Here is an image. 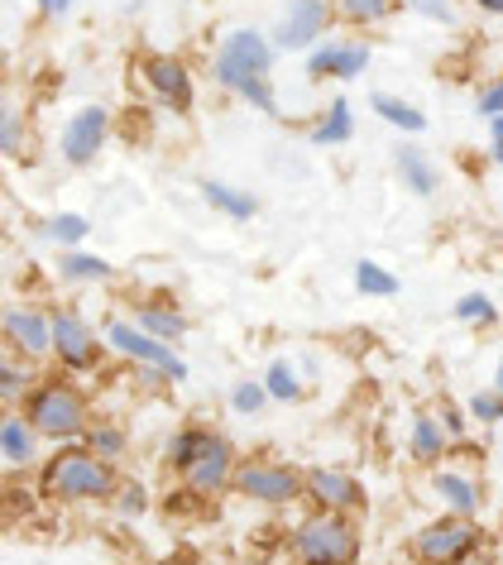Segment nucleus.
I'll return each instance as SVG.
<instances>
[{
	"mask_svg": "<svg viewBox=\"0 0 503 565\" xmlns=\"http://www.w3.org/2000/svg\"><path fill=\"white\" fill-rule=\"evenodd\" d=\"M0 153H6V159H20L24 153V116L10 102L0 110Z\"/></svg>",
	"mask_w": 503,
	"mask_h": 565,
	"instance_id": "obj_36",
	"label": "nucleus"
},
{
	"mask_svg": "<svg viewBox=\"0 0 503 565\" xmlns=\"http://www.w3.org/2000/svg\"><path fill=\"white\" fill-rule=\"evenodd\" d=\"M370 110L379 116L384 125H394V130H403V135H422L427 130V116L417 110L413 102H398V96H388V92H374L370 96Z\"/></svg>",
	"mask_w": 503,
	"mask_h": 565,
	"instance_id": "obj_25",
	"label": "nucleus"
},
{
	"mask_svg": "<svg viewBox=\"0 0 503 565\" xmlns=\"http://www.w3.org/2000/svg\"><path fill=\"white\" fill-rule=\"evenodd\" d=\"M408 10H413V15H422V20H431V24H446V30L460 20L451 0H408Z\"/></svg>",
	"mask_w": 503,
	"mask_h": 565,
	"instance_id": "obj_37",
	"label": "nucleus"
},
{
	"mask_svg": "<svg viewBox=\"0 0 503 565\" xmlns=\"http://www.w3.org/2000/svg\"><path fill=\"white\" fill-rule=\"evenodd\" d=\"M437 417H441V427H446V436H451V441H465V431H470V413H460V407L441 403V407H437Z\"/></svg>",
	"mask_w": 503,
	"mask_h": 565,
	"instance_id": "obj_38",
	"label": "nucleus"
},
{
	"mask_svg": "<svg viewBox=\"0 0 503 565\" xmlns=\"http://www.w3.org/2000/svg\"><path fill=\"white\" fill-rule=\"evenodd\" d=\"M139 77H145V87L159 96L168 110H178V116H188L192 102H197L192 67L178 58V53H145V58H139Z\"/></svg>",
	"mask_w": 503,
	"mask_h": 565,
	"instance_id": "obj_10",
	"label": "nucleus"
},
{
	"mask_svg": "<svg viewBox=\"0 0 503 565\" xmlns=\"http://www.w3.org/2000/svg\"><path fill=\"white\" fill-rule=\"evenodd\" d=\"M494 388L503 393V360H499V370H494Z\"/></svg>",
	"mask_w": 503,
	"mask_h": 565,
	"instance_id": "obj_43",
	"label": "nucleus"
},
{
	"mask_svg": "<svg viewBox=\"0 0 503 565\" xmlns=\"http://www.w3.org/2000/svg\"><path fill=\"white\" fill-rule=\"evenodd\" d=\"M307 499L327 513H360L365 508V484L351 470H335V465H317L307 470Z\"/></svg>",
	"mask_w": 503,
	"mask_h": 565,
	"instance_id": "obj_14",
	"label": "nucleus"
},
{
	"mask_svg": "<svg viewBox=\"0 0 503 565\" xmlns=\"http://www.w3.org/2000/svg\"><path fill=\"white\" fill-rule=\"evenodd\" d=\"M82 446L96 450V456H101V460L116 465V460L130 456V431H125L120 422H92L87 436H82Z\"/></svg>",
	"mask_w": 503,
	"mask_h": 565,
	"instance_id": "obj_27",
	"label": "nucleus"
},
{
	"mask_svg": "<svg viewBox=\"0 0 503 565\" xmlns=\"http://www.w3.org/2000/svg\"><path fill=\"white\" fill-rule=\"evenodd\" d=\"M355 292L360 298H398V274L384 268L379 259H360L355 264Z\"/></svg>",
	"mask_w": 503,
	"mask_h": 565,
	"instance_id": "obj_28",
	"label": "nucleus"
},
{
	"mask_svg": "<svg viewBox=\"0 0 503 565\" xmlns=\"http://www.w3.org/2000/svg\"><path fill=\"white\" fill-rule=\"evenodd\" d=\"M264 403H274L269 388H264V379H240V384H231V413L255 417Z\"/></svg>",
	"mask_w": 503,
	"mask_h": 565,
	"instance_id": "obj_33",
	"label": "nucleus"
},
{
	"mask_svg": "<svg viewBox=\"0 0 503 565\" xmlns=\"http://www.w3.org/2000/svg\"><path fill=\"white\" fill-rule=\"evenodd\" d=\"M39 441H44V436L34 431V422L24 413L0 417V460H6V470H30L39 460Z\"/></svg>",
	"mask_w": 503,
	"mask_h": 565,
	"instance_id": "obj_16",
	"label": "nucleus"
},
{
	"mask_svg": "<svg viewBox=\"0 0 503 565\" xmlns=\"http://www.w3.org/2000/svg\"><path fill=\"white\" fill-rule=\"evenodd\" d=\"M34 6H39V15L44 20H67L73 15V0H34Z\"/></svg>",
	"mask_w": 503,
	"mask_h": 565,
	"instance_id": "obj_40",
	"label": "nucleus"
},
{
	"mask_svg": "<svg viewBox=\"0 0 503 565\" xmlns=\"http://www.w3.org/2000/svg\"><path fill=\"white\" fill-rule=\"evenodd\" d=\"M431 493H437V499L460 518H474L484 508L480 479L465 475V470H431Z\"/></svg>",
	"mask_w": 503,
	"mask_h": 565,
	"instance_id": "obj_17",
	"label": "nucleus"
},
{
	"mask_svg": "<svg viewBox=\"0 0 503 565\" xmlns=\"http://www.w3.org/2000/svg\"><path fill=\"white\" fill-rule=\"evenodd\" d=\"M206 441H212V427H197V422H188V427H178L163 441V465L173 475H188L192 465H197V456L206 450Z\"/></svg>",
	"mask_w": 503,
	"mask_h": 565,
	"instance_id": "obj_19",
	"label": "nucleus"
},
{
	"mask_svg": "<svg viewBox=\"0 0 503 565\" xmlns=\"http://www.w3.org/2000/svg\"><path fill=\"white\" fill-rule=\"evenodd\" d=\"M110 274H116V264L101 259V254H92V249H63V259H58L63 282H106Z\"/></svg>",
	"mask_w": 503,
	"mask_h": 565,
	"instance_id": "obj_26",
	"label": "nucleus"
},
{
	"mask_svg": "<svg viewBox=\"0 0 503 565\" xmlns=\"http://www.w3.org/2000/svg\"><path fill=\"white\" fill-rule=\"evenodd\" d=\"M202 196H206V206H216L226 221H255V211H259V202L245 188H235V182H221V178H206L202 182Z\"/></svg>",
	"mask_w": 503,
	"mask_h": 565,
	"instance_id": "obj_23",
	"label": "nucleus"
},
{
	"mask_svg": "<svg viewBox=\"0 0 503 565\" xmlns=\"http://www.w3.org/2000/svg\"><path fill=\"white\" fill-rule=\"evenodd\" d=\"M335 6L331 0H283L274 20V49L278 53H312L321 44V34L331 30Z\"/></svg>",
	"mask_w": 503,
	"mask_h": 565,
	"instance_id": "obj_8",
	"label": "nucleus"
},
{
	"mask_svg": "<svg viewBox=\"0 0 503 565\" xmlns=\"http://www.w3.org/2000/svg\"><path fill=\"white\" fill-rule=\"evenodd\" d=\"M106 345L116 350L120 360L130 364H149V370H163L173 384H188V360L178 355V345L149 335L139 321H106Z\"/></svg>",
	"mask_w": 503,
	"mask_h": 565,
	"instance_id": "obj_6",
	"label": "nucleus"
},
{
	"mask_svg": "<svg viewBox=\"0 0 503 565\" xmlns=\"http://www.w3.org/2000/svg\"><path fill=\"white\" fill-rule=\"evenodd\" d=\"M110 508H116L120 518H145L149 513V489L139 484V479H120L116 499H110Z\"/></svg>",
	"mask_w": 503,
	"mask_h": 565,
	"instance_id": "obj_35",
	"label": "nucleus"
},
{
	"mask_svg": "<svg viewBox=\"0 0 503 565\" xmlns=\"http://www.w3.org/2000/svg\"><path fill=\"white\" fill-rule=\"evenodd\" d=\"M370 44L365 39H321L307 53V77L312 82H355L370 67Z\"/></svg>",
	"mask_w": 503,
	"mask_h": 565,
	"instance_id": "obj_13",
	"label": "nucleus"
},
{
	"mask_svg": "<svg viewBox=\"0 0 503 565\" xmlns=\"http://www.w3.org/2000/svg\"><path fill=\"white\" fill-rule=\"evenodd\" d=\"M264 388H269L274 403H298L302 398V374L292 370V360H269V370H264Z\"/></svg>",
	"mask_w": 503,
	"mask_h": 565,
	"instance_id": "obj_30",
	"label": "nucleus"
},
{
	"mask_svg": "<svg viewBox=\"0 0 503 565\" xmlns=\"http://www.w3.org/2000/svg\"><path fill=\"white\" fill-rule=\"evenodd\" d=\"M235 470H240V450H235L231 436L212 431V441H206L197 465L183 475V484L197 493V499H221L226 489H235Z\"/></svg>",
	"mask_w": 503,
	"mask_h": 565,
	"instance_id": "obj_12",
	"label": "nucleus"
},
{
	"mask_svg": "<svg viewBox=\"0 0 503 565\" xmlns=\"http://www.w3.org/2000/svg\"><path fill=\"white\" fill-rule=\"evenodd\" d=\"M470 551H480V527L460 513L437 518V522H427V527L413 532V561L417 565H456V561H465Z\"/></svg>",
	"mask_w": 503,
	"mask_h": 565,
	"instance_id": "obj_7",
	"label": "nucleus"
},
{
	"mask_svg": "<svg viewBox=\"0 0 503 565\" xmlns=\"http://www.w3.org/2000/svg\"><path fill=\"white\" fill-rule=\"evenodd\" d=\"M351 135H355V110L345 96H335V102L327 106V116H321L312 130H307V139H312L317 149H331V145H351Z\"/></svg>",
	"mask_w": 503,
	"mask_h": 565,
	"instance_id": "obj_22",
	"label": "nucleus"
},
{
	"mask_svg": "<svg viewBox=\"0 0 503 565\" xmlns=\"http://www.w3.org/2000/svg\"><path fill=\"white\" fill-rule=\"evenodd\" d=\"M30 388H34V374L24 370V364H15V360H6L0 364V403H24L30 398Z\"/></svg>",
	"mask_w": 503,
	"mask_h": 565,
	"instance_id": "obj_32",
	"label": "nucleus"
},
{
	"mask_svg": "<svg viewBox=\"0 0 503 565\" xmlns=\"http://www.w3.org/2000/svg\"><path fill=\"white\" fill-rule=\"evenodd\" d=\"M394 168H398V182H403V188H408L413 196H437V163H431L417 145H398Z\"/></svg>",
	"mask_w": 503,
	"mask_h": 565,
	"instance_id": "obj_20",
	"label": "nucleus"
},
{
	"mask_svg": "<svg viewBox=\"0 0 503 565\" xmlns=\"http://www.w3.org/2000/svg\"><path fill=\"white\" fill-rule=\"evenodd\" d=\"M470 422H480V427H494V422H503V393L489 384V388H474L470 403H465Z\"/></svg>",
	"mask_w": 503,
	"mask_h": 565,
	"instance_id": "obj_34",
	"label": "nucleus"
},
{
	"mask_svg": "<svg viewBox=\"0 0 503 565\" xmlns=\"http://www.w3.org/2000/svg\"><path fill=\"white\" fill-rule=\"evenodd\" d=\"M20 413L34 422V431L53 446H67V441H82L92 427V407H87V393L67 379H39L30 388V398L20 403Z\"/></svg>",
	"mask_w": 503,
	"mask_h": 565,
	"instance_id": "obj_3",
	"label": "nucleus"
},
{
	"mask_svg": "<svg viewBox=\"0 0 503 565\" xmlns=\"http://www.w3.org/2000/svg\"><path fill=\"white\" fill-rule=\"evenodd\" d=\"M101 341L106 335L92 331V321L73 312V307H58L53 312V360L63 364L67 374H87L101 364Z\"/></svg>",
	"mask_w": 503,
	"mask_h": 565,
	"instance_id": "obj_9",
	"label": "nucleus"
},
{
	"mask_svg": "<svg viewBox=\"0 0 503 565\" xmlns=\"http://www.w3.org/2000/svg\"><path fill=\"white\" fill-rule=\"evenodd\" d=\"M288 551L298 565H360L365 536H360L351 513H327V508H317L312 518H302L298 527H292Z\"/></svg>",
	"mask_w": 503,
	"mask_h": 565,
	"instance_id": "obj_4",
	"label": "nucleus"
},
{
	"mask_svg": "<svg viewBox=\"0 0 503 565\" xmlns=\"http://www.w3.org/2000/svg\"><path fill=\"white\" fill-rule=\"evenodd\" d=\"M274 34L264 30H231L226 39L216 44V58H212V77L216 87L235 92L245 106H255L259 116H278V96H274Z\"/></svg>",
	"mask_w": 503,
	"mask_h": 565,
	"instance_id": "obj_1",
	"label": "nucleus"
},
{
	"mask_svg": "<svg viewBox=\"0 0 503 565\" xmlns=\"http://www.w3.org/2000/svg\"><path fill=\"white\" fill-rule=\"evenodd\" d=\"M474 110H480V116H489V120L503 116V82H489V87L474 96Z\"/></svg>",
	"mask_w": 503,
	"mask_h": 565,
	"instance_id": "obj_39",
	"label": "nucleus"
},
{
	"mask_svg": "<svg viewBox=\"0 0 503 565\" xmlns=\"http://www.w3.org/2000/svg\"><path fill=\"white\" fill-rule=\"evenodd\" d=\"M110 139V110L106 106H77L63 125V139H58V153L67 168H92V159L106 149Z\"/></svg>",
	"mask_w": 503,
	"mask_h": 565,
	"instance_id": "obj_11",
	"label": "nucleus"
},
{
	"mask_svg": "<svg viewBox=\"0 0 503 565\" xmlns=\"http://www.w3.org/2000/svg\"><path fill=\"white\" fill-rule=\"evenodd\" d=\"M456 565H494V556H489V551H470V556L456 561Z\"/></svg>",
	"mask_w": 503,
	"mask_h": 565,
	"instance_id": "obj_41",
	"label": "nucleus"
},
{
	"mask_svg": "<svg viewBox=\"0 0 503 565\" xmlns=\"http://www.w3.org/2000/svg\"><path fill=\"white\" fill-rule=\"evenodd\" d=\"M0 327H6V341L20 350V355H53V317L39 312V307H6V317H0Z\"/></svg>",
	"mask_w": 503,
	"mask_h": 565,
	"instance_id": "obj_15",
	"label": "nucleus"
},
{
	"mask_svg": "<svg viewBox=\"0 0 503 565\" xmlns=\"http://www.w3.org/2000/svg\"><path fill=\"white\" fill-rule=\"evenodd\" d=\"M474 6H480V10H489V15H499V20H503V0H474Z\"/></svg>",
	"mask_w": 503,
	"mask_h": 565,
	"instance_id": "obj_42",
	"label": "nucleus"
},
{
	"mask_svg": "<svg viewBox=\"0 0 503 565\" xmlns=\"http://www.w3.org/2000/svg\"><path fill=\"white\" fill-rule=\"evenodd\" d=\"M235 493L249 503H264V508H288V503L307 499V475H298L283 460L249 456V460H240V470H235Z\"/></svg>",
	"mask_w": 503,
	"mask_h": 565,
	"instance_id": "obj_5",
	"label": "nucleus"
},
{
	"mask_svg": "<svg viewBox=\"0 0 503 565\" xmlns=\"http://www.w3.org/2000/svg\"><path fill=\"white\" fill-rule=\"evenodd\" d=\"M451 312H456L460 327H474V331L499 327V307H494V298H489V292H465V298H460Z\"/></svg>",
	"mask_w": 503,
	"mask_h": 565,
	"instance_id": "obj_31",
	"label": "nucleus"
},
{
	"mask_svg": "<svg viewBox=\"0 0 503 565\" xmlns=\"http://www.w3.org/2000/svg\"><path fill=\"white\" fill-rule=\"evenodd\" d=\"M44 235L63 249H82V239L92 235V221L82 216V211H53V216L44 221Z\"/></svg>",
	"mask_w": 503,
	"mask_h": 565,
	"instance_id": "obj_29",
	"label": "nucleus"
},
{
	"mask_svg": "<svg viewBox=\"0 0 503 565\" xmlns=\"http://www.w3.org/2000/svg\"><path fill=\"white\" fill-rule=\"evenodd\" d=\"M135 321H139V327H145L149 335L168 341V345H178V341H183V335L192 331V321L178 312L173 302H139V307H135Z\"/></svg>",
	"mask_w": 503,
	"mask_h": 565,
	"instance_id": "obj_21",
	"label": "nucleus"
},
{
	"mask_svg": "<svg viewBox=\"0 0 503 565\" xmlns=\"http://www.w3.org/2000/svg\"><path fill=\"white\" fill-rule=\"evenodd\" d=\"M335 6V20L351 24V30H374V24L394 20L408 0H331Z\"/></svg>",
	"mask_w": 503,
	"mask_h": 565,
	"instance_id": "obj_24",
	"label": "nucleus"
},
{
	"mask_svg": "<svg viewBox=\"0 0 503 565\" xmlns=\"http://www.w3.org/2000/svg\"><path fill=\"white\" fill-rule=\"evenodd\" d=\"M116 489H120V470L82 441L58 446L39 465V493L53 503H110Z\"/></svg>",
	"mask_w": 503,
	"mask_h": 565,
	"instance_id": "obj_2",
	"label": "nucleus"
},
{
	"mask_svg": "<svg viewBox=\"0 0 503 565\" xmlns=\"http://www.w3.org/2000/svg\"><path fill=\"white\" fill-rule=\"evenodd\" d=\"M446 446H451V436H446L437 413H417L408 422V450H413L417 465H431V470H437V460L446 456Z\"/></svg>",
	"mask_w": 503,
	"mask_h": 565,
	"instance_id": "obj_18",
	"label": "nucleus"
}]
</instances>
